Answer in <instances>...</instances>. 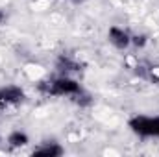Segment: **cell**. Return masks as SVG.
Wrapping results in <instances>:
<instances>
[{"instance_id": "6", "label": "cell", "mask_w": 159, "mask_h": 157, "mask_svg": "<svg viewBox=\"0 0 159 157\" xmlns=\"http://www.w3.org/2000/svg\"><path fill=\"white\" fill-rule=\"evenodd\" d=\"M131 43L135 46H144L146 44V37L144 35H135V37H131Z\"/></svg>"}, {"instance_id": "1", "label": "cell", "mask_w": 159, "mask_h": 157, "mask_svg": "<svg viewBox=\"0 0 159 157\" xmlns=\"http://www.w3.org/2000/svg\"><path fill=\"white\" fill-rule=\"evenodd\" d=\"M80 91L81 89H80L78 81L67 78V76L46 83V92L48 94H54V96H74V94H78Z\"/></svg>"}, {"instance_id": "9", "label": "cell", "mask_w": 159, "mask_h": 157, "mask_svg": "<svg viewBox=\"0 0 159 157\" xmlns=\"http://www.w3.org/2000/svg\"><path fill=\"white\" fill-rule=\"evenodd\" d=\"M76 2H80V0H76Z\"/></svg>"}, {"instance_id": "8", "label": "cell", "mask_w": 159, "mask_h": 157, "mask_svg": "<svg viewBox=\"0 0 159 157\" xmlns=\"http://www.w3.org/2000/svg\"><path fill=\"white\" fill-rule=\"evenodd\" d=\"M0 109H4V102H2V96H0Z\"/></svg>"}, {"instance_id": "7", "label": "cell", "mask_w": 159, "mask_h": 157, "mask_svg": "<svg viewBox=\"0 0 159 157\" xmlns=\"http://www.w3.org/2000/svg\"><path fill=\"white\" fill-rule=\"evenodd\" d=\"M4 20H6V15H4V11H0V24H2Z\"/></svg>"}, {"instance_id": "2", "label": "cell", "mask_w": 159, "mask_h": 157, "mask_svg": "<svg viewBox=\"0 0 159 157\" xmlns=\"http://www.w3.org/2000/svg\"><path fill=\"white\" fill-rule=\"evenodd\" d=\"M129 128L143 135V137H157L159 135V118H150V117H135L129 122Z\"/></svg>"}, {"instance_id": "10", "label": "cell", "mask_w": 159, "mask_h": 157, "mask_svg": "<svg viewBox=\"0 0 159 157\" xmlns=\"http://www.w3.org/2000/svg\"><path fill=\"white\" fill-rule=\"evenodd\" d=\"M157 137H159V135H157Z\"/></svg>"}, {"instance_id": "4", "label": "cell", "mask_w": 159, "mask_h": 157, "mask_svg": "<svg viewBox=\"0 0 159 157\" xmlns=\"http://www.w3.org/2000/svg\"><path fill=\"white\" fill-rule=\"evenodd\" d=\"M63 150L57 146V144H46V146H41L37 150H34V155H46V157H54V155H61Z\"/></svg>"}, {"instance_id": "5", "label": "cell", "mask_w": 159, "mask_h": 157, "mask_svg": "<svg viewBox=\"0 0 159 157\" xmlns=\"http://www.w3.org/2000/svg\"><path fill=\"white\" fill-rule=\"evenodd\" d=\"M7 142L13 146V148H20L24 144H28V135L26 133H20V131H13L7 139Z\"/></svg>"}, {"instance_id": "3", "label": "cell", "mask_w": 159, "mask_h": 157, "mask_svg": "<svg viewBox=\"0 0 159 157\" xmlns=\"http://www.w3.org/2000/svg\"><path fill=\"white\" fill-rule=\"evenodd\" d=\"M109 41H111V44H115L117 48L124 50V48H128V46H129L131 37H129V35H128V32H124L122 28L113 26V28H109Z\"/></svg>"}]
</instances>
